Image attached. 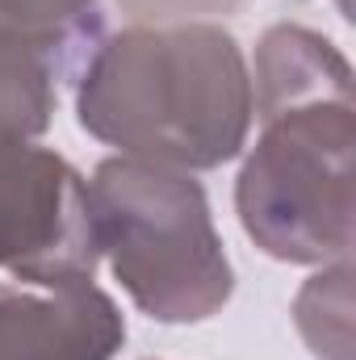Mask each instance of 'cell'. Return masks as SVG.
Instances as JSON below:
<instances>
[{"label":"cell","mask_w":356,"mask_h":360,"mask_svg":"<svg viewBox=\"0 0 356 360\" xmlns=\"http://www.w3.org/2000/svg\"><path fill=\"white\" fill-rule=\"evenodd\" d=\"M130 8H143V17H155V8H172V13H180V8H235L239 0H126Z\"/></svg>","instance_id":"8"},{"label":"cell","mask_w":356,"mask_h":360,"mask_svg":"<svg viewBox=\"0 0 356 360\" xmlns=\"http://www.w3.org/2000/svg\"><path fill=\"white\" fill-rule=\"evenodd\" d=\"M96 256L84 180L55 151L0 147V269L63 285L89 281Z\"/></svg>","instance_id":"4"},{"label":"cell","mask_w":356,"mask_h":360,"mask_svg":"<svg viewBox=\"0 0 356 360\" xmlns=\"http://www.w3.org/2000/svg\"><path fill=\"white\" fill-rule=\"evenodd\" d=\"M0 289V360H109L126 327L89 281Z\"/></svg>","instance_id":"5"},{"label":"cell","mask_w":356,"mask_h":360,"mask_svg":"<svg viewBox=\"0 0 356 360\" xmlns=\"http://www.w3.org/2000/svg\"><path fill=\"white\" fill-rule=\"evenodd\" d=\"M59 59L0 21V147H25L51 122Z\"/></svg>","instance_id":"6"},{"label":"cell","mask_w":356,"mask_h":360,"mask_svg":"<svg viewBox=\"0 0 356 360\" xmlns=\"http://www.w3.org/2000/svg\"><path fill=\"white\" fill-rule=\"evenodd\" d=\"M96 0H0V21L30 42L68 59L80 46H96Z\"/></svg>","instance_id":"7"},{"label":"cell","mask_w":356,"mask_h":360,"mask_svg":"<svg viewBox=\"0 0 356 360\" xmlns=\"http://www.w3.org/2000/svg\"><path fill=\"white\" fill-rule=\"evenodd\" d=\"M252 92L235 42L210 25L126 30L92 46L80 122L160 168H214L248 134Z\"/></svg>","instance_id":"2"},{"label":"cell","mask_w":356,"mask_h":360,"mask_svg":"<svg viewBox=\"0 0 356 360\" xmlns=\"http://www.w3.org/2000/svg\"><path fill=\"white\" fill-rule=\"evenodd\" d=\"M84 188L96 252L151 319L193 323L227 302L231 264L197 180L147 160H105Z\"/></svg>","instance_id":"3"},{"label":"cell","mask_w":356,"mask_h":360,"mask_svg":"<svg viewBox=\"0 0 356 360\" xmlns=\"http://www.w3.org/2000/svg\"><path fill=\"white\" fill-rule=\"evenodd\" d=\"M348 80L336 51L306 30H272L260 46L265 139L239 180L243 226L281 260H319L348 248Z\"/></svg>","instance_id":"1"}]
</instances>
